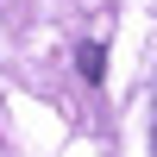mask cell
I'll list each match as a JSON object with an SVG mask.
<instances>
[{
    "label": "cell",
    "instance_id": "1",
    "mask_svg": "<svg viewBox=\"0 0 157 157\" xmlns=\"http://www.w3.org/2000/svg\"><path fill=\"white\" fill-rule=\"evenodd\" d=\"M75 69H82L88 82H101V75H107V57H101V44H82V50H75Z\"/></svg>",
    "mask_w": 157,
    "mask_h": 157
}]
</instances>
